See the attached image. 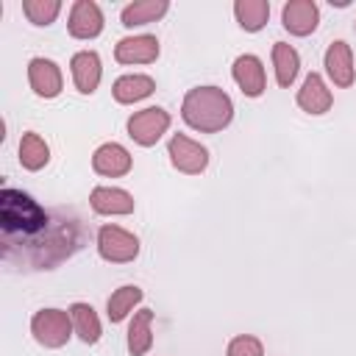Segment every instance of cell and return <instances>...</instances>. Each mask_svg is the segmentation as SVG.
Segmentation results:
<instances>
[{"label":"cell","mask_w":356,"mask_h":356,"mask_svg":"<svg viewBox=\"0 0 356 356\" xmlns=\"http://www.w3.org/2000/svg\"><path fill=\"white\" fill-rule=\"evenodd\" d=\"M3 261L14 270H53L81 250L83 225L72 211L42 209L28 192H0Z\"/></svg>","instance_id":"obj_1"},{"label":"cell","mask_w":356,"mask_h":356,"mask_svg":"<svg viewBox=\"0 0 356 356\" xmlns=\"http://www.w3.org/2000/svg\"><path fill=\"white\" fill-rule=\"evenodd\" d=\"M181 117L200 134H217L234 120V103L220 86H195L184 95Z\"/></svg>","instance_id":"obj_2"},{"label":"cell","mask_w":356,"mask_h":356,"mask_svg":"<svg viewBox=\"0 0 356 356\" xmlns=\"http://www.w3.org/2000/svg\"><path fill=\"white\" fill-rule=\"evenodd\" d=\"M75 325L64 309H39L31 317V334L42 348H61L70 342Z\"/></svg>","instance_id":"obj_3"},{"label":"cell","mask_w":356,"mask_h":356,"mask_svg":"<svg viewBox=\"0 0 356 356\" xmlns=\"http://www.w3.org/2000/svg\"><path fill=\"white\" fill-rule=\"evenodd\" d=\"M97 253H100L103 261L128 264L139 256V236L114 225V222H106L97 231Z\"/></svg>","instance_id":"obj_4"},{"label":"cell","mask_w":356,"mask_h":356,"mask_svg":"<svg viewBox=\"0 0 356 356\" xmlns=\"http://www.w3.org/2000/svg\"><path fill=\"white\" fill-rule=\"evenodd\" d=\"M167 128H170V114L161 106H147L128 117V136L142 147H153L167 134Z\"/></svg>","instance_id":"obj_5"},{"label":"cell","mask_w":356,"mask_h":356,"mask_svg":"<svg viewBox=\"0 0 356 356\" xmlns=\"http://www.w3.org/2000/svg\"><path fill=\"white\" fill-rule=\"evenodd\" d=\"M167 156H170L172 167L178 172H186V175H200L209 167V150L200 142H195V139H189L184 134H172L170 136Z\"/></svg>","instance_id":"obj_6"},{"label":"cell","mask_w":356,"mask_h":356,"mask_svg":"<svg viewBox=\"0 0 356 356\" xmlns=\"http://www.w3.org/2000/svg\"><path fill=\"white\" fill-rule=\"evenodd\" d=\"M70 36L75 39H95L103 31V11L95 0H75L70 8V22H67Z\"/></svg>","instance_id":"obj_7"},{"label":"cell","mask_w":356,"mask_h":356,"mask_svg":"<svg viewBox=\"0 0 356 356\" xmlns=\"http://www.w3.org/2000/svg\"><path fill=\"white\" fill-rule=\"evenodd\" d=\"M320 22V8L314 0H289L281 8V25L292 36H309Z\"/></svg>","instance_id":"obj_8"},{"label":"cell","mask_w":356,"mask_h":356,"mask_svg":"<svg viewBox=\"0 0 356 356\" xmlns=\"http://www.w3.org/2000/svg\"><path fill=\"white\" fill-rule=\"evenodd\" d=\"M231 72H234V81H236V86L242 89V95H248V97L264 95V89H267V75H264V64H261L259 56H250V53L236 56Z\"/></svg>","instance_id":"obj_9"},{"label":"cell","mask_w":356,"mask_h":356,"mask_svg":"<svg viewBox=\"0 0 356 356\" xmlns=\"http://www.w3.org/2000/svg\"><path fill=\"white\" fill-rule=\"evenodd\" d=\"M28 83L39 97L50 100V97L61 95L64 78H61V70L56 61L39 56V58H31V64H28Z\"/></svg>","instance_id":"obj_10"},{"label":"cell","mask_w":356,"mask_h":356,"mask_svg":"<svg viewBox=\"0 0 356 356\" xmlns=\"http://www.w3.org/2000/svg\"><path fill=\"white\" fill-rule=\"evenodd\" d=\"M114 58L120 64H150L159 58V39L150 33L139 36H125L114 47Z\"/></svg>","instance_id":"obj_11"},{"label":"cell","mask_w":356,"mask_h":356,"mask_svg":"<svg viewBox=\"0 0 356 356\" xmlns=\"http://www.w3.org/2000/svg\"><path fill=\"white\" fill-rule=\"evenodd\" d=\"M131 164H134V159L120 142H106L92 153V170L97 175H106V178L125 175L131 170Z\"/></svg>","instance_id":"obj_12"},{"label":"cell","mask_w":356,"mask_h":356,"mask_svg":"<svg viewBox=\"0 0 356 356\" xmlns=\"http://www.w3.org/2000/svg\"><path fill=\"white\" fill-rule=\"evenodd\" d=\"M70 70H72V83L81 95H92L100 83V75H103V67H100V56L95 50H81L72 56L70 61Z\"/></svg>","instance_id":"obj_13"},{"label":"cell","mask_w":356,"mask_h":356,"mask_svg":"<svg viewBox=\"0 0 356 356\" xmlns=\"http://www.w3.org/2000/svg\"><path fill=\"white\" fill-rule=\"evenodd\" d=\"M325 72L328 78L334 81V86H350L353 83V53H350V44L337 39L328 44L325 50Z\"/></svg>","instance_id":"obj_14"},{"label":"cell","mask_w":356,"mask_h":356,"mask_svg":"<svg viewBox=\"0 0 356 356\" xmlns=\"http://www.w3.org/2000/svg\"><path fill=\"white\" fill-rule=\"evenodd\" d=\"M89 203L97 214L106 217H117V214H131L134 211V197L131 192L120 189V186H95L89 195Z\"/></svg>","instance_id":"obj_15"},{"label":"cell","mask_w":356,"mask_h":356,"mask_svg":"<svg viewBox=\"0 0 356 356\" xmlns=\"http://www.w3.org/2000/svg\"><path fill=\"white\" fill-rule=\"evenodd\" d=\"M331 103H334V97H331V89L325 86L323 75L309 72L303 86L298 89V106L309 114H325L331 108Z\"/></svg>","instance_id":"obj_16"},{"label":"cell","mask_w":356,"mask_h":356,"mask_svg":"<svg viewBox=\"0 0 356 356\" xmlns=\"http://www.w3.org/2000/svg\"><path fill=\"white\" fill-rule=\"evenodd\" d=\"M153 89H156V81H153L150 75H139V72H134V75H122V78H117L114 86H111L114 100H117V103H125V106L150 97Z\"/></svg>","instance_id":"obj_17"},{"label":"cell","mask_w":356,"mask_h":356,"mask_svg":"<svg viewBox=\"0 0 356 356\" xmlns=\"http://www.w3.org/2000/svg\"><path fill=\"white\" fill-rule=\"evenodd\" d=\"M170 3L167 0H136V3H128L120 14L122 25L125 28H134V25H147V22H156L167 14Z\"/></svg>","instance_id":"obj_18"},{"label":"cell","mask_w":356,"mask_h":356,"mask_svg":"<svg viewBox=\"0 0 356 356\" xmlns=\"http://www.w3.org/2000/svg\"><path fill=\"white\" fill-rule=\"evenodd\" d=\"M273 67H275V81L278 86H292V81L298 78V70H300V56L292 44L286 42H275L273 44Z\"/></svg>","instance_id":"obj_19"},{"label":"cell","mask_w":356,"mask_h":356,"mask_svg":"<svg viewBox=\"0 0 356 356\" xmlns=\"http://www.w3.org/2000/svg\"><path fill=\"white\" fill-rule=\"evenodd\" d=\"M150 323H153V312L150 309H139L128 325V353L131 356H145L153 345V331H150Z\"/></svg>","instance_id":"obj_20"},{"label":"cell","mask_w":356,"mask_h":356,"mask_svg":"<svg viewBox=\"0 0 356 356\" xmlns=\"http://www.w3.org/2000/svg\"><path fill=\"white\" fill-rule=\"evenodd\" d=\"M70 317H72V325H75V334L81 337V342L95 345V342L100 339L103 325H100L97 312H95L89 303H72V306H70Z\"/></svg>","instance_id":"obj_21"},{"label":"cell","mask_w":356,"mask_h":356,"mask_svg":"<svg viewBox=\"0 0 356 356\" xmlns=\"http://www.w3.org/2000/svg\"><path fill=\"white\" fill-rule=\"evenodd\" d=\"M47 161H50V147H47V142H44L39 134H33V131L22 134V139H19V164H22L25 170L36 172V170H42Z\"/></svg>","instance_id":"obj_22"},{"label":"cell","mask_w":356,"mask_h":356,"mask_svg":"<svg viewBox=\"0 0 356 356\" xmlns=\"http://www.w3.org/2000/svg\"><path fill=\"white\" fill-rule=\"evenodd\" d=\"M234 14H236V22L256 33L267 25V17H270V3L267 0H236L234 3Z\"/></svg>","instance_id":"obj_23"},{"label":"cell","mask_w":356,"mask_h":356,"mask_svg":"<svg viewBox=\"0 0 356 356\" xmlns=\"http://www.w3.org/2000/svg\"><path fill=\"white\" fill-rule=\"evenodd\" d=\"M142 295H145V292H142L136 284H125V286L114 289L111 298H108V303H106L108 320H111V323H122V320L134 312V306L142 300Z\"/></svg>","instance_id":"obj_24"},{"label":"cell","mask_w":356,"mask_h":356,"mask_svg":"<svg viewBox=\"0 0 356 356\" xmlns=\"http://www.w3.org/2000/svg\"><path fill=\"white\" fill-rule=\"evenodd\" d=\"M61 11L58 0H25L22 3V14L33 22V25H50Z\"/></svg>","instance_id":"obj_25"},{"label":"cell","mask_w":356,"mask_h":356,"mask_svg":"<svg viewBox=\"0 0 356 356\" xmlns=\"http://www.w3.org/2000/svg\"><path fill=\"white\" fill-rule=\"evenodd\" d=\"M225 356H264V345L259 337H250V334H242V337H234L225 348Z\"/></svg>","instance_id":"obj_26"}]
</instances>
